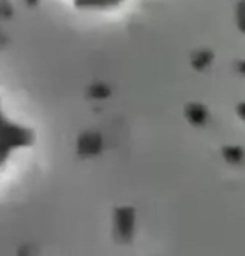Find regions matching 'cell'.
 Wrapping results in <instances>:
<instances>
[{"label": "cell", "mask_w": 245, "mask_h": 256, "mask_svg": "<svg viewBox=\"0 0 245 256\" xmlns=\"http://www.w3.org/2000/svg\"><path fill=\"white\" fill-rule=\"evenodd\" d=\"M34 141L36 136L32 128L9 109L0 90V176Z\"/></svg>", "instance_id": "1"}, {"label": "cell", "mask_w": 245, "mask_h": 256, "mask_svg": "<svg viewBox=\"0 0 245 256\" xmlns=\"http://www.w3.org/2000/svg\"><path fill=\"white\" fill-rule=\"evenodd\" d=\"M71 10L83 14H109L124 7L129 0H56Z\"/></svg>", "instance_id": "2"}]
</instances>
